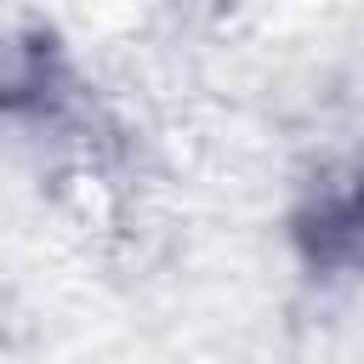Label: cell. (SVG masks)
Wrapping results in <instances>:
<instances>
[{
  "mask_svg": "<svg viewBox=\"0 0 364 364\" xmlns=\"http://www.w3.org/2000/svg\"><path fill=\"white\" fill-rule=\"evenodd\" d=\"M290 239L318 273H364V176L313 188L290 216Z\"/></svg>",
  "mask_w": 364,
  "mask_h": 364,
  "instance_id": "cell-1",
  "label": "cell"
}]
</instances>
